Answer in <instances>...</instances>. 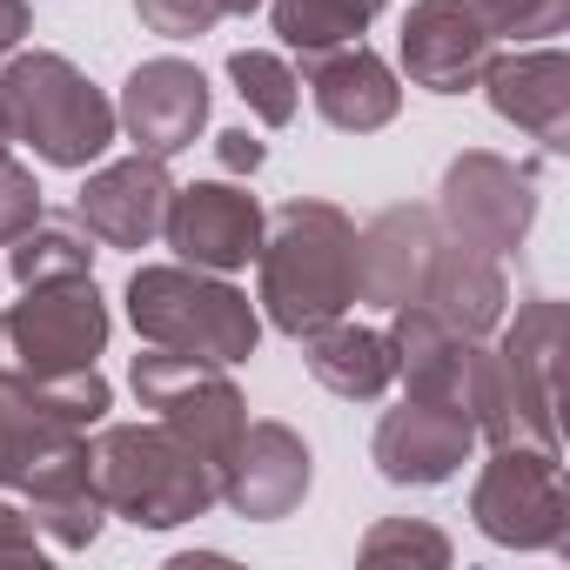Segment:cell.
<instances>
[{"label": "cell", "instance_id": "26", "mask_svg": "<svg viewBox=\"0 0 570 570\" xmlns=\"http://www.w3.org/2000/svg\"><path fill=\"white\" fill-rule=\"evenodd\" d=\"M476 14L497 41H543L570 28V0H476Z\"/></svg>", "mask_w": 570, "mask_h": 570}, {"label": "cell", "instance_id": "7", "mask_svg": "<svg viewBox=\"0 0 570 570\" xmlns=\"http://www.w3.org/2000/svg\"><path fill=\"white\" fill-rule=\"evenodd\" d=\"M128 383H135L141 410H155V423H168L181 443H195L215 470L235 450V436L248 430V403H242V390L228 383L222 363H202V356H181V350H148V356H135Z\"/></svg>", "mask_w": 570, "mask_h": 570}, {"label": "cell", "instance_id": "14", "mask_svg": "<svg viewBox=\"0 0 570 570\" xmlns=\"http://www.w3.org/2000/svg\"><path fill=\"white\" fill-rule=\"evenodd\" d=\"M115 121L128 128L135 155L168 161V155L195 148V135L208 128V81H202V68H195V61H175V55L141 61V68L128 75V88H121Z\"/></svg>", "mask_w": 570, "mask_h": 570}, {"label": "cell", "instance_id": "12", "mask_svg": "<svg viewBox=\"0 0 570 570\" xmlns=\"http://www.w3.org/2000/svg\"><path fill=\"white\" fill-rule=\"evenodd\" d=\"M557 350H563V303L557 296L523 303L497 343V370H503L517 436H530L543 450H557Z\"/></svg>", "mask_w": 570, "mask_h": 570}, {"label": "cell", "instance_id": "5", "mask_svg": "<svg viewBox=\"0 0 570 570\" xmlns=\"http://www.w3.org/2000/svg\"><path fill=\"white\" fill-rule=\"evenodd\" d=\"M108 303L95 289V275L75 282H41L28 303L0 309V390H28L68 370H95L108 350Z\"/></svg>", "mask_w": 570, "mask_h": 570}, {"label": "cell", "instance_id": "2", "mask_svg": "<svg viewBox=\"0 0 570 570\" xmlns=\"http://www.w3.org/2000/svg\"><path fill=\"white\" fill-rule=\"evenodd\" d=\"M88 470L108 517H128L135 530H175L222 503V470L168 423H108L88 443Z\"/></svg>", "mask_w": 570, "mask_h": 570}, {"label": "cell", "instance_id": "23", "mask_svg": "<svg viewBox=\"0 0 570 570\" xmlns=\"http://www.w3.org/2000/svg\"><path fill=\"white\" fill-rule=\"evenodd\" d=\"M8 248H14V262H8V268H14L21 289L95 275V248H88V235H81V228H68V222H35V228H28V235H14Z\"/></svg>", "mask_w": 570, "mask_h": 570}, {"label": "cell", "instance_id": "30", "mask_svg": "<svg viewBox=\"0 0 570 570\" xmlns=\"http://www.w3.org/2000/svg\"><path fill=\"white\" fill-rule=\"evenodd\" d=\"M28 28H35V14H28V0H0V61H8L21 41H28Z\"/></svg>", "mask_w": 570, "mask_h": 570}, {"label": "cell", "instance_id": "11", "mask_svg": "<svg viewBox=\"0 0 570 570\" xmlns=\"http://www.w3.org/2000/svg\"><path fill=\"white\" fill-rule=\"evenodd\" d=\"M309 443L289 423H248L222 456V503L248 523H282L309 497Z\"/></svg>", "mask_w": 570, "mask_h": 570}, {"label": "cell", "instance_id": "6", "mask_svg": "<svg viewBox=\"0 0 570 570\" xmlns=\"http://www.w3.org/2000/svg\"><path fill=\"white\" fill-rule=\"evenodd\" d=\"M470 517L503 550H570V503H563V463L543 443H497L470 490Z\"/></svg>", "mask_w": 570, "mask_h": 570}, {"label": "cell", "instance_id": "29", "mask_svg": "<svg viewBox=\"0 0 570 570\" xmlns=\"http://www.w3.org/2000/svg\"><path fill=\"white\" fill-rule=\"evenodd\" d=\"M215 155H222V168H228V175H255V168H262V141H255L248 128L215 135Z\"/></svg>", "mask_w": 570, "mask_h": 570}, {"label": "cell", "instance_id": "20", "mask_svg": "<svg viewBox=\"0 0 570 570\" xmlns=\"http://www.w3.org/2000/svg\"><path fill=\"white\" fill-rule=\"evenodd\" d=\"M303 343H309V376L343 403H376L396 383V350H390L383 330H363V323L336 316L330 330H316Z\"/></svg>", "mask_w": 570, "mask_h": 570}, {"label": "cell", "instance_id": "27", "mask_svg": "<svg viewBox=\"0 0 570 570\" xmlns=\"http://www.w3.org/2000/svg\"><path fill=\"white\" fill-rule=\"evenodd\" d=\"M135 14L161 41H202L222 21V0H135Z\"/></svg>", "mask_w": 570, "mask_h": 570}, {"label": "cell", "instance_id": "32", "mask_svg": "<svg viewBox=\"0 0 570 570\" xmlns=\"http://www.w3.org/2000/svg\"><path fill=\"white\" fill-rule=\"evenodd\" d=\"M8 141H14V135H8V115H0V155H8Z\"/></svg>", "mask_w": 570, "mask_h": 570}, {"label": "cell", "instance_id": "10", "mask_svg": "<svg viewBox=\"0 0 570 570\" xmlns=\"http://www.w3.org/2000/svg\"><path fill=\"white\" fill-rule=\"evenodd\" d=\"M262 202L235 181H195V188H175L168 195V215H161V235L168 248L188 262V268H208V275H228V268H248L255 248H262Z\"/></svg>", "mask_w": 570, "mask_h": 570}, {"label": "cell", "instance_id": "13", "mask_svg": "<svg viewBox=\"0 0 570 570\" xmlns=\"http://www.w3.org/2000/svg\"><path fill=\"white\" fill-rule=\"evenodd\" d=\"M497 35L483 28L476 0H416L403 14V75L430 95H463L483 81Z\"/></svg>", "mask_w": 570, "mask_h": 570}, {"label": "cell", "instance_id": "19", "mask_svg": "<svg viewBox=\"0 0 570 570\" xmlns=\"http://www.w3.org/2000/svg\"><path fill=\"white\" fill-rule=\"evenodd\" d=\"M416 303H423L436 323H450L456 336H476V343H483V336L503 323V309H510V282H503V268H497L490 248H470V242H456V235H436Z\"/></svg>", "mask_w": 570, "mask_h": 570}, {"label": "cell", "instance_id": "9", "mask_svg": "<svg viewBox=\"0 0 570 570\" xmlns=\"http://www.w3.org/2000/svg\"><path fill=\"white\" fill-rule=\"evenodd\" d=\"M470 450H476L470 410L423 403V396H403L396 410H383L376 443H370L383 483H396V490H436V483H450L470 463Z\"/></svg>", "mask_w": 570, "mask_h": 570}, {"label": "cell", "instance_id": "4", "mask_svg": "<svg viewBox=\"0 0 570 570\" xmlns=\"http://www.w3.org/2000/svg\"><path fill=\"white\" fill-rule=\"evenodd\" d=\"M0 115L8 135L28 141L48 168H88L115 141V101L68 61V55H8L0 61Z\"/></svg>", "mask_w": 570, "mask_h": 570}, {"label": "cell", "instance_id": "21", "mask_svg": "<svg viewBox=\"0 0 570 570\" xmlns=\"http://www.w3.org/2000/svg\"><path fill=\"white\" fill-rule=\"evenodd\" d=\"M75 436H88V430H68V423H55V416H41L21 390H0V490H21L55 450H68Z\"/></svg>", "mask_w": 570, "mask_h": 570}, {"label": "cell", "instance_id": "22", "mask_svg": "<svg viewBox=\"0 0 570 570\" xmlns=\"http://www.w3.org/2000/svg\"><path fill=\"white\" fill-rule=\"evenodd\" d=\"M390 8V0H268L275 35L289 41L296 55H323L343 41H363V28Z\"/></svg>", "mask_w": 570, "mask_h": 570}, {"label": "cell", "instance_id": "25", "mask_svg": "<svg viewBox=\"0 0 570 570\" xmlns=\"http://www.w3.org/2000/svg\"><path fill=\"white\" fill-rule=\"evenodd\" d=\"M363 563H430V570H443L450 563V537L436 523H416V517H383L363 537Z\"/></svg>", "mask_w": 570, "mask_h": 570}, {"label": "cell", "instance_id": "1", "mask_svg": "<svg viewBox=\"0 0 570 570\" xmlns=\"http://www.w3.org/2000/svg\"><path fill=\"white\" fill-rule=\"evenodd\" d=\"M262 309L282 336H316L356 303V222L336 202H282L262 222Z\"/></svg>", "mask_w": 570, "mask_h": 570}, {"label": "cell", "instance_id": "16", "mask_svg": "<svg viewBox=\"0 0 570 570\" xmlns=\"http://www.w3.org/2000/svg\"><path fill=\"white\" fill-rule=\"evenodd\" d=\"M436 235H443V228H436V208H423V202L383 208V215L356 235V303H376V309L416 303Z\"/></svg>", "mask_w": 570, "mask_h": 570}, {"label": "cell", "instance_id": "24", "mask_svg": "<svg viewBox=\"0 0 570 570\" xmlns=\"http://www.w3.org/2000/svg\"><path fill=\"white\" fill-rule=\"evenodd\" d=\"M228 81H235V95L248 101V115H255L262 128H289V121H296L303 81H296V68L282 61V55L242 48V55H228Z\"/></svg>", "mask_w": 570, "mask_h": 570}, {"label": "cell", "instance_id": "17", "mask_svg": "<svg viewBox=\"0 0 570 570\" xmlns=\"http://www.w3.org/2000/svg\"><path fill=\"white\" fill-rule=\"evenodd\" d=\"M168 195H175L168 168L155 155H128V161H108V168L88 175V188L75 195V215L108 248H148L161 235Z\"/></svg>", "mask_w": 570, "mask_h": 570}, {"label": "cell", "instance_id": "18", "mask_svg": "<svg viewBox=\"0 0 570 570\" xmlns=\"http://www.w3.org/2000/svg\"><path fill=\"white\" fill-rule=\"evenodd\" d=\"M483 95L490 108L537 135L543 155H563L570 148V61L557 48H530V55H490L483 68Z\"/></svg>", "mask_w": 570, "mask_h": 570}, {"label": "cell", "instance_id": "28", "mask_svg": "<svg viewBox=\"0 0 570 570\" xmlns=\"http://www.w3.org/2000/svg\"><path fill=\"white\" fill-rule=\"evenodd\" d=\"M41 222V181L35 168H21L14 155H0V248H8L14 235H28Z\"/></svg>", "mask_w": 570, "mask_h": 570}, {"label": "cell", "instance_id": "8", "mask_svg": "<svg viewBox=\"0 0 570 570\" xmlns=\"http://www.w3.org/2000/svg\"><path fill=\"white\" fill-rule=\"evenodd\" d=\"M537 222V181L530 168L490 155V148H463L450 168H443V188H436V228L470 242V248H490V255H510L523 248Z\"/></svg>", "mask_w": 570, "mask_h": 570}, {"label": "cell", "instance_id": "3", "mask_svg": "<svg viewBox=\"0 0 570 570\" xmlns=\"http://www.w3.org/2000/svg\"><path fill=\"white\" fill-rule=\"evenodd\" d=\"M128 323L148 350H181L202 363H248L262 343V316L242 289H228L222 275L188 268V262H155L128 275Z\"/></svg>", "mask_w": 570, "mask_h": 570}, {"label": "cell", "instance_id": "15", "mask_svg": "<svg viewBox=\"0 0 570 570\" xmlns=\"http://www.w3.org/2000/svg\"><path fill=\"white\" fill-rule=\"evenodd\" d=\"M316 101V115L343 135H376L396 121L403 108V88H396V68L363 48V41H343V48H323V55H303V75H296Z\"/></svg>", "mask_w": 570, "mask_h": 570}, {"label": "cell", "instance_id": "31", "mask_svg": "<svg viewBox=\"0 0 570 570\" xmlns=\"http://www.w3.org/2000/svg\"><path fill=\"white\" fill-rule=\"evenodd\" d=\"M262 0H222V14H255Z\"/></svg>", "mask_w": 570, "mask_h": 570}]
</instances>
